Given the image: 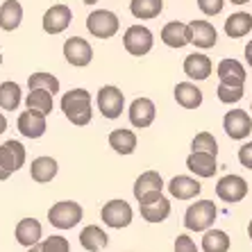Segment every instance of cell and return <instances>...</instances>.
Instances as JSON below:
<instances>
[{
    "mask_svg": "<svg viewBox=\"0 0 252 252\" xmlns=\"http://www.w3.org/2000/svg\"><path fill=\"white\" fill-rule=\"evenodd\" d=\"M62 112L68 118L73 125L82 127V125L91 123V116H94V109H91V94L87 89H70L62 95Z\"/></svg>",
    "mask_w": 252,
    "mask_h": 252,
    "instance_id": "6da1fadb",
    "label": "cell"
},
{
    "mask_svg": "<svg viewBox=\"0 0 252 252\" xmlns=\"http://www.w3.org/2000/svg\"><path fill=\"white\" fill-rule=\"evenodd\" d=\"M84 216V209L75 200H59L48 209V220L57 229H70L75 227Z\"/></svg>",
    "mask_w": 252,
    "mask_h": 252,
    "instance_id": "7a4b0ae2",
    "label": "cell"
},
{
    "mask_svg": "<svg viewBox=\"0 0 252 252\" xmlns=\"http://www.w3.org/2000/svg\"><path fill=\"white\" fill-rule=\"evenodd\" d=\"M216 205L211 200H200L189 205L187 214H184V227L189 232H207L216 220Z\"/></svg>",
    "mask_w": 252,
    "mask_h": 252,
    "instance_id": "3957f363",
    "label": "cell"
},
{
    "mask_svg": "<svg viewBox=\"0 0 252 252\" xmlns=\"http://www.w3.org/2000/svg\"><path fill=\"white\" fill-rule=\"evenodd\" d=\"M25 157H28V153H25V146L21 141H14V139L5 141L0 146V182L9 180L12 173L23 168Z\"/></svg>",
    "mask_w": 252,
    "mask_h": 252,
    "instance_id": "277c9868",
    "label": "cell"
},
{
    "mask_svg": "<svg viewBox=\"0 0 252 252\" xmlns=\"http://www.w3.org/2000/svg\"><path fill=\"white\" fill-rule=\"evenodd\" d=\"M118 28H121V21L109 9H95V12H91L87 16V30L89 34L95 36V39H102V41L112 39L118 32Z\"/></svg>",
    "mask_w": 252,
    "mask_h": 252,
    "instance_id": "5b68a950",
    "label": "cell"
},
{
    "mask_svg": "<svg viewBox=\"0 0 252 252\" xmlns=\"http://www.w3.org/2000/svg\"><path fill=\"white\" fill-rule=\"evenodd\" d=\"M155 36L146 25H129L123 34V46L132 57H143L153 50Z\"/></svg>",
    "mask_w": 252,
    "mask_h": 252,
    "instance_id": "8992f818",
    "label": "cell"
},
{
    "mask_svg": "<svg viewBox=\"0 0 252 252\" xmlns=\"http://www.w3.org/2000/svg\"><path fill=\"white\" fill-rule=\"evenodd\" d=\"M132 216H134V211H132V207H129L125 200H109V202H105L102 211H100L102 223L112 229L127 227V225L132 223Z\"/></svg>",
    "mask_w": 252,
    "mask_h": 252,
    "instance_id": "52a82bcc",
    "label": "cell"
},
{
    "mask_svg": "<svg viewBox=\"0 0 252 252\" xmlns=\"http://www.w3.org/2000/svg\"><path fill=\"white\" fill-rule=\"evenodd\" d=\"M98 109H100V114H102L105 118H109V121L118 118L121 114H123V109H125L123 91H121L118 87H114V84L102 87L98 91Z\"/></svg>",
    "mask_w": 252,
    "mask_h": 252,
    "instance_id": "ba28073f",
    "label": "cell"
},
{
    "mask_svg": "<svg viewBox=\"0 0 252 252\" xmlns=\"http://www.w3.org/2000/svg\"><path fill=\"white\" fill-rule=\"evenodd\" d=\"M64 59L75 68H84L94 59V48L82 36H70L64 43Z\"/></svg>",
    "mask_w": 252,
    "mask_h": 252,
    "instance_id": "9c48e42d",
    "label": "cell"
},
{
    "mask_svg": "<svg viewBox=\"0 0 252 252\" xmlns=\"http://www.w3.org/2000/svg\"><path fill=\"white\" fill-rule=\"evenodd\" d=\"M223 129L227 132L229 139L243 141L246 136H250L252 132V118L246 109H232L225 114L223 118Z\"/></svg>",
    "mask_w": 252,
    "mask_h": 252,
    "instance_id": "30bf717a",
    "label": "cell"
},
{
    "mask_svg": "<svg viewBox=\"0 0 252 252\" xmlns=\"http://www.w3.org/2000/svg\"><path fill=\"white\" fill-rule=\"evenodd\" d=\"M216 195L229 205L241 202L248 195V182L241 175H225L216 184Z\"/></svg>",
    "mask_w": 252,
    "mask_h": 252,
    "instance_id": "8fae6325",
    "label": "cell"
},
{
    "mask_svg": "<svg viewBox=\"0 0 252 252\" xmlns=\"http://www.w3.org/2000/svg\"><path fill=\"white\" fill-rule=\"evenodd\" d=\"M16 127L25 139H41V136L46 134V129H48L46 114L36 112V109H28V112H23L21 116H18Z\"/></svg>",
    "mask_w": 252,
    "mask_h": 252,
    "instance_id": "7c38bea8",
    "label": "cell"
},
{
    "mask_svg": "<svg viewBox=\"0 0 252 252\" xmlns=\"http://www.w3.org/2000/svg\"><path fill=\"white\" fill-rule=\"evenodd\" d=\"M70 21H73V12L68 9V5H53L43 14L41 25L46 34H62L70 25Z\"/></svg>",
    "mask_w": 252,
    "mask_h": 252,
    "instance_id": "4fadbf2b",
    "label": "cell"
},
{
    "mask_svg": "<svg viewBox=\"0 0 252 252\" xmlns=\"http://www.w3.org/2000/svg\"><path fill=\"white\" fill-rule=\"evenodd\" d=\"M155 116H157V107L150 98H136L129 105V123L136 129H146L153 125Z\"/></svg>",
    "mask_w": 252,
    "mask_h": 252,
    "instance_id": "5bb4252c",
    "label": "cell"
},
{
    "mask_svg": "<svg viewBox=\"0 0 252 252\" xmlns=\"http://www.w3.org/2000/svg\"><path fill=\"white\" fill-rule=\"evenodd\" d=\"M161 41L168 48H184L191 43V28L189 23H180V21H170L161 28Z\"/></svg>",
    "mask_w": 252,
    "mask_h": 252,
    "instance_id": "9a60e30c",
    "label": "cell"
},
{
    "mask_svg": "<svg viewBox=\"0 0 252 252\" xmlns=\"http://www.w3.org/2000/svg\"><path fill=\"white\" fill-rule=\"evenodd\" d=\"M166 187H168L170 195L177 200H193L202 191V184L191 175H175Z\"/></svg>",
    "mask_w": 252,
    "mask_h": 252,
    "instance_id": "2e32d148",
    "label": "cell"
},
{
    "mask_svg": "<svg viewBox=\"0 0 252 252\" xmlns=\"http://www.w3.org/2000/svg\"><path fill=\"white\" fill-rule=\"evenodd\" d=\"M218 73V80L223 84H229V87H243L246 84V68H243V64H241L239 59H223L220 64H218L216 68Z\"/></svg>",
    "mask_w": 252,
    "mask_h": 252,
    "instance_id": "e0dca14e",
    "label": "cell"
},
{
    "mask_svg": "<svg viewBox=\"0 0 252 252\" xmlns=\"http://www.w3.org/2000/svg\"><path fill=\"white\" fill-rule=\"evenodd\" d=\"M187 168L193 173L195 177H214L218 170L216 155L211 153H195L191 150V155L187 157Z\"/></svg>",
    "mask_w": 252,
    "mask_h": 252,
    "instance_id": "ac0fdd59",
    "label": "cell"
},
{
    "mask_svg": "<svg viewBox=\"0 0 252 252\" xmlns=\"http://www.w3.org/2000/svg\"><path fill=\"white\" fill-rule=\"evenodd\" d=\"M189 28H191V43H193L195 48L207 50V48L216 46L218 32H216V28H214L209 21H191Z\"/></svg>",
    "mask_w": 252,
    "mask_h": 252,
    "instance_id": "d6986e66",
    "label": "cell"
},
{
    "mask_svg": "<svg viewBox=\"0 0 252 252\" xmlns=\"http://www.w3.org/2000/svg\"><path fill=\"white\" fill-rule=\"evenodd\" d=\"M211 70H214V64H211V59L202 53H191L184 57V73H187L191 80L195 82H202L207 77L211 75Z\"/></svg>",
    "mask_w": 252,
    "mask_h": 252,
    "instance_id": "ffe728a7",
    "label": "cell"
},
{
    "mask_svg": "<svg viewBox=\"0 0 252 252\" xmlns=\"http://www.w3.org/2000/svg\"><path fill=\"white\" fill-rule=\"evenodd\" d=\"M14 234H16V241L23 248H32V246H36V243L41 241L43 227H41V223H39L36 218H23V220H18L16 232H14Z\"/></svg>",
    "mask_w": 252,
    "mask_h": 252,
    "instance_id": "44dd1931",
    "label": "cell"
},
{
    "mask_svg": "<svg viewBox=\"0 0 252 252\" xmlns=\"http://www.w3.org/2000/svg\"><path fill=\"white\" fill-rule=\"evenodd\" d=\"M57 170H59L57 159L36 157V159H32V164H30V177H32L36 184H48V182H53L55 180Z\"/></svg>",
    "mask_w": 252,
    "mask_h": 252,
    "instance_id": "7402d4cb",
    "label": "cell"
},
{
    "mask_svg": "<svg viewBox=\"0 0 252 252\" xmlns=\"http://www.w3.org/2000/svg\"><path fill=\"white\" fill-rule=\"evenodd\" d=\"M141 218L148 220V223H164L166 218L170 216V200L164 193L159 195L153 202H146V205H139Z\"/></svg>",
    "mask_w": 252,
    "mask_h": 252,
    "instance_id": "603a6c76",
    "label": "cell"
},
{
    "mask_svg": "<svg viewBox=\"0 0 252 252\" xmlns=\"http://www.w3.org/2000/svg\"><path fill=\"white\" fill-rule=\"evenodd\" d=\"M23 21V5L18 0H5L0 5V30L14 32Z\"/></svg>",
    "mask_w": 252,
    "mask_h": 252,
    "instance_id": "cb8c5ba5",
    "label": "cell"
},
{
    "mask_svg": "<svg viewBox=\"0 0 252 252\" xmlns=\"http://www.w3.org/2000/svg\"><path fill=\"white\" fill-rule=\"evenodd\" d=\"M80 243H82V248L89 252H100L107 248L109 236H107V232L102 227H98V225H87V227L80 232Z\"/></svg>",
    "mask_w": 252,
    "mask_h": 252,
    "instance_id": "d4e9b609",
    "label": "cell"
},
{
    "mask_svg": "<svg viewBox=\"0 0 252 252\" xmlns=\"http://www.w3.org/2000/svg\"><path fill=\"white\" fill-rule=\"evenodd\" d=\"M175 100L184 109H198L202 105V91L193 82H180L175 84Z\"/></svg>",
    "mask_w": 252,
    "mask_h": 252,
    "instance_id": "484cf974",
    "label": "cell"
},
{
    "mask_svg": "<svg viewBox=\"0 0 252 252\" xmlns=\"http://www.w3.org/2000/svg\"><path fill=\"white\" fill-rule=\"evenodd\" d=\"M166 184L164 180H161V175H159L157 170H146V173H141L139 177H136L134 182V198L141 200L146 193H153V191H161Z\"/></svg>",
    "mask_w": 252,
    "mask_h": 252,
    "instance_id": "4316f807",
    "label": "cell"
},
{
    "mask_svg": "<svg viewBox=\"0 0 252 252\" xmlns=\"http://www.w3.org/2000/svg\"><path fill=\"white\" fill-rule=\"evenodd\" d=\"M252 30V14L248 12H236L225 21V34L229 39H241V36L250 34Z\"/></svg>",
    "mask_w": 252,
    "mask_h": 252,
    "instance_id": "83f0119b",
    "label": "cell"
},
{
    "mask_svg": "<svg viewBox=\"0 0 252 252\" xmlns=\"http://www.w3.org/2000/svg\"><path fill=\"white\" fill-rule=\"evenodd\" d=\"M109 146L116 150L118 155H132L136 150V134L132 129H114L109 132Z\"/></svg>",
    "mask_w": 252,
    "mask_h": 252,
    "instance_id": "f1b7e54d",
    "label": "cell"
},
{
    "mask_svg": "<svg viewBox=\"0 0 252 252\" xmlns=\"http://www.w3.org/2000/svg\"><path fill=\"white\" fill-rule=\"evenodd\" d=\"M164 9V0H132L129 2V12L139 21H150L157 18Z\"/></svg>",
    "mask_w": 252,
    "mask_h": 252,
    "instance_id": "f546056e",
    "label": "cell"
},
{
    "mask_svg": "<svg viewBox=\"0 0 252 252\" xmlns=\"http://www.w3.org/2000/svg\"><path fill=\"white\" fill-rule=\"evenodd\" d=\"M25 105L28 109H36L48 116L53 112V94L48 89H30V94L25 95Z\"/></svg>",
    "mask_w": 252,
    "mask_h": 252,
    "instance_id": "4dcf8cb0",
    "label": "cell"
},
{
    "mask_svg": "<svg viewBox=\"0 0 252 252\" xmlns=\"http://www.w3.org/2000/svg\"><path fill=\"white\" fill-rule=\"evenodd\" d=\"M232 241L223 229H207L202 236V250L205 252H227Z\"/></svg>",
    "mask_w": 252,
    "mask_h": 252,
    "instance_id": "1f68e13d",
    "label": "cell"
},
{
    "mask_svg": "<svg viewBox=\"0 0 252 252\" xmlns=\"http://www.w3.org/2000/svg\"><path fill=\"white\" fill-rule=\"evenodd\" d=\"M21 105V84L7 80V82L0 84V107L5 112H14Z\"/></svg>",
    "mask_w": 252,
    "mask_h": 252,
    "instance_id": "d6a6232c",
    "label": "cell"
},
{
    "mask_svg": "<svg viewBox=\"0 0 252 252\" xmlns=\"http://www.w3.org/2000/svg\"><path fill=\"white\" fill-rule=\"evenodd\" d=\"M28 87L30 89H48L50 94H59V80L50 73H32L28 77Z\"/></svg>",
    "mask_w": 252,
    "mask_h": 252,
    "instance_id": "836d02e7",
    "label": "cell"
},
{
    "mask_svg": "<svg viewBox=\"0 0 252 252\" xmlns=\"http://www.w3.org/2000/svg\"><path fill=\"white\" fill-rule=\"evenodd\" d=\"M191 150H195V153L218 155V143H216V139H214L211 132H200V134H195L193 141H191Z\"/></svg>",
    "mask_w": 252,
    "mask_h": 252,
    "instance_id": "e575fe53",
    "label": "cell"
},
{
    "mask_svg": "<svg viewBox=\"0 0 252 252\" xmlns=\"http://www.w3.org/2000/svg\"><path fill=\"white\" fill-rule=\"evenodd\" d=\"M243 87H229V84H218V89H216V95H218V100L220 102H225V105H234V102H239L241 98H243Z\"/></svg>",
    "mask_w": 252,
    "mask_h": 252,
    "instance_id": "d590c367",
    "label": "cell"
},
{
    "mask_svg": "<svg viewBox=\"0 0 252 252\" xmlns=\"http://www.w3.org/2000/svg\"><path fill=\"white\" fill-rule=\"evenodd\" d=\"M41 250L43 252H70V243H68V239L55 234L41 241Z\"/></svg>",
    "mask_w": 252,
    "mask_h": 252,
    "instance_id": "8d00e7d4",
    "label": "cell"
},
{
    "mask_svg": "<svg viewBox=\"0 0 252 252\" xmlns=\"http://www.w3.org/2000/svg\"><path fill=\"white\" fill-rule=\"evenodd\" d=\"M225 7V0H198V9L207 16H218L223 12Z\"/></svg>",
    "mask_w": 252,
    "mask_h": 252,
    "instance_id": "74e56055",
    "label": "cell"
},
{
    "mask_svg": "<svg viewBox=\"0 0 252 252\" xmlns=\"http://www.w3.org/2000/svg\"><path fill=\"white\" fill-rule=\"evenodd\" d=\"M175 252H198V246L189 234H180L175 239Z\"/></svg>",
    "mask_w": 252,
    "mask_h": 252,
    "instance_id": "f35d334b",
    "label": "cell"
},
{
    "mask_svg": "<svg viewBox=\"0 0 252 252\" xmlns=\"http://www.w3.org/2000/svg\"><path fill=\"white\" fill-rule=\"evenodd\" d=\"M239 161L243 168L252 170V141H248V143H243L239 148Z\"/></svg>",
    "mask_w": 252,
    "mask_h": 252,
    "instance_id": "ab89813d",
    "label": "cell"
},
{
    "mask_svg": "<svg viewBox=\"0 0 252 252\" xmlns=\"http://www.w3.org/2000/svg\"><path fill=\"white\" fill-rule=\"evenodd\" d=\"M246 62H248V66L252 68V39H250V43L246 46Z\"/></svg>",
    "mask_w": 252,
    "mask_h": 252,
    "instance_id": "60d3db41",
    "label": "cell"
},
{
    "mask_svg": "<svg viewBox=\"0 0 252 252\" xmlns=\"http://www.w3.org/2000/svg\"><path fill=\"white\" fill-rule=\"evenodd\" d=\"M7 129V118H5V114H0V134Z\"/></svg>",
    "mask_w": 252,
    "mask_h": 252,
    "instance_id": "b9f144b4",
    "label": "cell"
},
{
    "mask_svg": "<svg viewBox=\"0 0 252 252\" xmlns=\"http://www.w3.org/2000/svg\"><path fill=\"white\" fill-rule=\"evenodd\" d=\"M28 252H43V250H41V243H36V246L28 248Z\"/></svg>",
    "mask_w": 252,
    "mask_h": 252,
    "instance_id": "7bdbcfd3",
    "label": "cell"
},
{
    "mask_svg": "<svg viewBox=\"0 0 252 252\" xmlns=\"http://www.w3.org/2000/svg\"><path fill=\"white\" fill-rule=\"evenodd\" d=\"M232 5H246V2H250V0H229Z\"/></svg>",
    "mask_w": 252,
    "mask_h": 252,
    "instance_id": "ee69618b",
    "label": "cell"
},
{
    "mask_svg": "<svg viewBox=\"0 0 252 252\" xmlns=\"http://www.w3.org/2000/svg\"><path fill=\"white\" fill-rule=\"evenodd\" d=\"M84 5H95V2H98V0H82Z\"/></svg>",
    "mask_w": 252,
    "mask_h": 252,
    "instance_id": "f6af8a7d",
    "label": "cell"
},
{
    "mask_svg": "<svg viewBox=\"0 0 252 252\" xmlns=\"http://www.w3.org/2000/svg\"><path fill=\"white\" fill-rule=\"evenodd\" d=\"M248 236L252 239V220H250V225H248Z\"/></svg>",
    "mask_w": 252,
    "mask_h": 252,
    "instance_id": "bcb514c9",
    "label": "cell"
},
{
    "mask_svg": "<svg viewBox=\"0 0 252 252\" xmlns=\"http://www.w3.org/2000/svg\"><path fill=\"white\" fill-rule=\"evenodd\" d=\"M0 66H2V55H0Z\"/></svg>",
    "mask_w": 252,
    "mask_h": 252,
    "instance_id": "7dc6e473",
    "label": "cell"
},
{
    "mask_svg": "<svg viewBox=\"0 0 252 252\" xmlns=\"http://www.w3.org/2000/svg\"><path fill=\"white\" fill-rule=\"evenodd\" d=\"M250 109H252V107H250Z\"/></svg>",
    "mask_w": 252,
    "mask_h": 252,
    "instance_id": "c3c4849f",
    "label": "cell"
}]
</instances>
